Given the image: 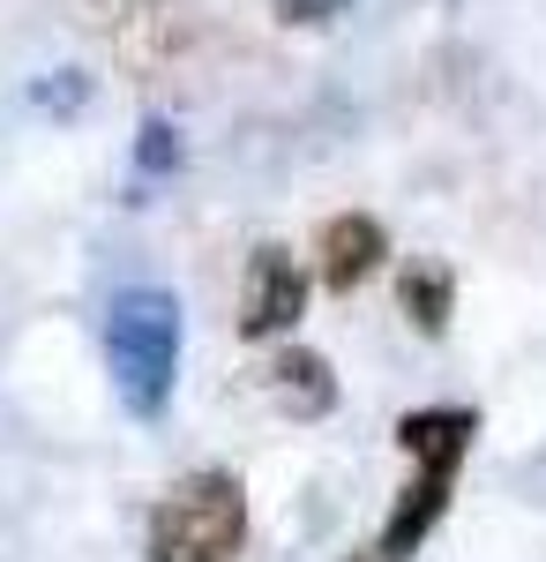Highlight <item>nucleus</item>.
<instances>
[{"label":"nucleus","instance_id":"obj_1","mask_svg":"<svg viewBox=\"0 0 546 562\" xmlns=\"http://www.w3.org/2000/svg\"><path fill=\"white\" fill-rule=\"evenodd\" d=\"M180 301L166 285H127L105 307V360H113V390L135 420H158L172 405V383H180Z\"/></svg>","mask_w":546,"mask_h":562},{"label":"nucleus","instance_id":"obj_2","mask_svg":"<svg viewBox=\"0 0 546 562\" xmlns=\"http://www.w3.org/2000/svg\"><path fill=\"white\" fill-rule=\"evenodd\" d=\"M240 540H248V495L225 473L172 487L150 518V562H232Z\"/></svg>","mask_w":546,"mask_h":562},{"label":"nucleus","instance_id":"obj_3","mask_svg":"<svg viewBox=\"0 0 546 562\" xmlns=\"http://www.w3.org/2000/svg\"><path fill=\"white\" fill-rule=\"evenodd\" d=\"M307 307V270L285 248H254L248 262V293H240V338H285Z\"/></svg>","mask_w":546,"mask_h":562},{"label":"nucleus","instance_id":"obj_4","mask_svg":"<svg viewBox=\"0 0 546 562\" xmlns=\"http://www.w3.org/2000/svg\"><path fill=\"white\" fill-rule=\"evenodd\" d=\"M450 487H457V473H442V465H420L412 473V487L397 495V510H389V525H382V555H420L426 532L442 525V510H450Z\"/></svg>","mask_w":546,"mask_h":562},{"label":"nucleus","instance_id":"obj_5","mask_svg":"<svg viewBox=\"0 0 546 562\" xmlns=\"http://www.w3.org/2000/svg\"><path fill=\"white\" fill-rule=\"evenodd\" d=\"M389 256V233H382V217H367V211H344V217H330L322 225V278H330L337 293H352L375 262Z\"/></svg>","mask_w":546,"mask_h":562},{"label":"nucleus","instance_id":"obj_6","mask_svg":"<svg viewBox=\"0 0 546 562\" xmlns=\"http://www.w3.org/2000/svg\"><path fill=\"white\" fill-rule=\"evenodd\" d=\"M471 435H479V420H471L464 405H426V413H405V420H397V442L412 450V465H442V473L464 465Z\"/></svg>","mask_w":546,"mask_h":562},{"label":"nucleus","instance_id":"obj_7","mask_svg":"<svg viewBox=\"0 0 546 562\" xmlns=\"http://www.w3.org/2000/svg\"><path fill=\"white\" fill-rule=\"evenodd\" d=\"M397 293H405V315L420 323L426 338H442V330H450V301H457V285H450V270H442V262H412Z\"/></svg>","mask_w":546,"mask_h":562},{"label":"nucleus","instance_id":"obj_8","mask_svg":"<svg viewBox=\"0 0 546 562\" xmlns=\"http://www.w3.org/2000/svg\"><path fill=\"white\" fill-rule=\"evenodd\" d=\"M277 397H285L293 413H330V397H337L330 360H315V352H285V360H277Z\"/></svg>","mask_w":546,"mask_h":562},{"label":"nucleus","instance_id":"obj_9","mask_svg":"<svg viewBox=\"0 0 546 562\" xmlns=\"http://www.w3.org/2000/svg\"><path fill=\"white\" fill-rule=\"evenodd\" d=\"M135 166H143V173H172V166H180V128H172V121H143Z\"/></svg>","mask_w":546,"mask_h":562},{"label":"nucleus","instance_id":"obj_10","mask_svg":"<svg viewBox=\"0 0 546 562\" xmlns=\"http://www.w3.org/2000/svg\"><path fill=\"white\" fill-rule=\"evenodd\" d=\"M352 0H277V15L285 23H330V15H344Z\"/></svg>","mask_w":546,"mask_h":562},{"label":"nucleus","instance_id":"obj_11","mask_svg":"<svg viewBox=\"0 0 546 562\" xmlns=\"http://www.w3.org/2000/svg\"><path fill=\"white\" fill-rule=\"evenodd\" d=\"M352 562H397V555H382V548H375V555H352Z\"/></svg>","mask_w":546,"mask_h":562}]
</instances>
